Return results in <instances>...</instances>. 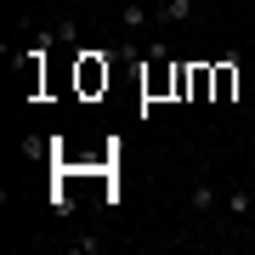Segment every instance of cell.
Returning <instances> with one entry per match:
<instances>
[{"instance_id":"9c48e42d","label":"cell","mask_w":255,"mask_h":255,"mask_svg":"<svg viewBox=\"0 0 255 255\" xmlns=\"http://www.w3.org/2000/svg\"><path fill=\"white\" fill-rule=\"evenodd\" d=\"M136 6H147V11H159V6H164V0H136Z\"/></svg>"},{"instance_id":"7a4b0ae2","label":"cell","mask_w":255,"mask_h":255,"mask_svg":"<svg viewBox=\"0 0 255 255\" xmlns=\"http://www.w3.org/2000/svg\"><path fill=\"white\" fill-rule=\"evenodd\" d=\"M108 51H80V85L85 91H97V85H108V63H102Z\"/></svg>"},{"instance_id":"277c9868","label":"cell","mask_w":255,"mask_h":255,"mask_svg":"<svg viewBox=\"0 0 255 255\" xmlns=\"http://www.w3.org/2000/svg\"><path fill=\"white\" fill-rule=\"evenodd\" d=\"M147 23H153V11H147V6H136V0H125V6H119V28H125V34H142Z\"/></svg>"},{"instance_id":"52a82bcc","label":"cell","mask_w":255,"mask_h":255,"mask_svg":"<svg viewBox=\"0 0 255 255\" xmlns=\"http://www.w3.org/2000/svg\"><path fill=\"white\" fill-rule=\"evenodd\" d=\"M68 255H102V238H68Z\"/></svg>"},{"instance_id":"6da1fadb","label":"cell","mask_w":255,"mask_h":255,"mask_svg":"<svg viewBox=\"0 0 255 255\" xmlns=\"http://www.w3.org/2000/svg\"><path fill=\"white\" fill-rule=\"evenodd\" d=\"M193 17H199V0H164V6L153 11L159 28H182V23H193Z\"/></svg>"},{"instance_id":"30bf717a","label":"cell","mask_w":255,"mask_h":255,"mask_svg":"<svg viewBox=\"0 0 255 255\" xmlns=\"http://www.w3.org/2000/svg\"><path fill=\"white\" fill-rule=\"evenodd\" d=\"M74 6H97V0H74Z\"/></svg>"},{"instance_id":"8992f818","label":"cell","mask_w":255,"mask_h":255,"mask_svg":"<svg viewBox=\"0 0 255 255\" xmlns=\"http://www.w3.org/2000/svg\"><path fill=\"white\" fill-rule=\"evenodd\" d=\"M51 210H57V216H74V193L68 187H51Z\"/></svg>"},{"instance_id":"3957f363","label":"cell","mask_w":255,"mask_h":255,"mask_svg":"<svg viewBox=\"0 0 255 255\" xmlns=\"http://www.w3.org/2000/svg\"><path fill=\"white\" fill-rule=\"evenodd\" d=\"M221 210H227L233 221H244V216H255V193H250V187H233V193H221Z\"/></svg>"},{"instance_id":"5b68a950","label":"cell","mask_w":255,"mask_h":255,"mask_svg":"<svg viewBox=\"0 0 255 255\" xmlns=\"http://www.w3.org/2000/svg\"><path fill=\"white\" fill-rule=\"evenodd\" d=\"M221 204V193L210 187V182H193V216H210V210Z\"/></svg>"},{"instance_id":"ba28073f","label":"cell","mask_w":255,"mask_h":255,"mask_svg":"<svg viewBox=\"0 0 255 255\" xmlns=\"http://www.w3.org/2000/svg\"><path fill=\"white\" fill-rule=\"evenodd\" d=\"M233 85H238V74H233L227 63H221V68H216V91H221V97H227V91H233Z\"/></svg>"}]
</instances>
